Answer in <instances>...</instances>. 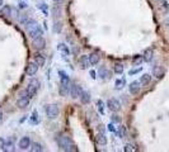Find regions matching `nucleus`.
I'll use <instances>...</instances> for the list:
<instances>
[{"mask_svg": "<svg viewBox=\"0 0 169 152\" xmlns=\"http://www.w3.org/2000/svg\"><path fill=\"white\" fill-rule=\"evenodd\" d=\"M57 145H59V148L60 150H62V151H66V152H75V151H78V148H76V146L70 141V138L67 137V136H65V134H61V136H59L57 137Z\"/></svg>", "mask_w": 169, "mask_h": 152, "instance_id": "f257e3e1", "label": "nucleus"}, {"mask_svg": "<svg viewBox=\"0 0 169 152\" xmlns=\"http://www.w3.org/2000/svg\"><path fill=\"white\" fill-rule=\"evenodd\" d=\"M25 29H27V33L30 34V37L32 39L36 38V37L42 36V29L39 28V25H38V23L36 20H32V19L28 20L25 23Z\"/></svg>", "mask_w": 169, "mask_h": 152, "instance_id": "f03ea898", "label": "nucleus"}, {"mask_svg": "<svg viewBox=\"0 0 169 152\" xmlns=\"http://www.w3.org/2000/svg\"><path fill=\"white\" fill-rule=\"evenodd\" d=\"M38 89H39V81L37 79H32L30 81V84H28L27 89H25V93H27V95H30L31 98H33V96L37 94Z\"/></svg>", "mask_w": 169, "mask_h": 152, "instance_id": "7ed1b4c3", "label": "nucleus"}, {"mask_svg": "<svg viewBox=\"0 0 169 152\" xmlns=\"http://www.w3.org/2000/svg\"><path fill=\"white\" fill-rule=\"evenodd\" d=\"M46 114L48 119H56L60 114V109L56 104H50L46 106Z\"/></svg>", "mask_w": 169, "mask_h": 152, "instance_id": "20e7f679", "label": "nucleus"}, {"mask_svg": "<svg viewBox=\"0 0 169 152\" xmlns=\"http://www.w3.org/2000/svg\"><path fill=\"white\" fill-rule=\"evenodd\" d=\"M31 96L30 95H27V93H25V90L21 94V96H19V99H18V102H17V105L19 106V108H25L28 104H30V102H31Z\"/></svg>", "mask_w": 169, "mask_h": 152, "instance_id": "39448f33", "label": "nucleus"}, {"mask_svg": "<svg viewBox=\"0 0 169 152\" xmlns=\"http://www.w3.org/2000/svg\"><path fill=\"white\" fill-rule=\"evenodd\" d=\"M107 106L108 109L111 110V112H113V113H117L118 110H121V103L117 100V99H109L107 102Z\"/></svg>", "mask_w": 169, "mask_h": 152, "instance_id": "423d86ee", "label": "nucleus"}, {"mask_svg": "<svg viewBox=\"0 0 169 152\" xmlns=\"http://www.w3.org/2000/svg\"><path fill=\"white\" fill-rule=\"evenodd\" d=\"M32 46H33L36 50H43L45 46H46V41H45V38L42 37V36L36 37V38L32 39Z\"/></svg>", "mask_w": 169, "mask_h": 152, "instance_id": "0eeeda50", "label": "nucleus"}, {"mask_svg": "<svg viewBox=\"0 0 169 152\" xmlns=\"http://www.w3.org/2000/svg\"><path fill=\"white\" fill-rule=\"evenodd\" d=\"M38 71V65L36 62H30L27 66H25V74L30 75V76H33L36 75Z\"/></svg>", "mask_w": 169, "mask_h": 152, "instance_id": "6e6552de", "label": "nucleus"}, {"mask_svg": "<svg viewBox=\"0 0 169 152\" xmlns=\"http://www.w3.org/2000/svg\"><path fill=\"white\" fill-rule=\"evenodd\" d=\"M81 91H83L81 88H80L79 85H76V84H74V85L70 86V96H71L73 99H78L79 96H80V93H81Z\"/></svg>", "mask_w": 169, "mask_h": 152, "instance_id": "1a4fd4ad", "label": "nucleus"}, {"mask_svg": "<svg viewBox=\"0 0 169 152\" xmlns=\"http://www.w3.org/2000/svg\"><path fill=\"white\" fill-rule=\"evenodd\" d=\"M32 146V141L30 137H22L19 140V148L21 150H28Z\"/></svg>", "mask_w": 169, "mask_h": 152, "instance_id": "9d476101", "label": "nucleus"}, {"mask_svg": "<svg viewBox=\"0 0 169 152\" xmlns=\"http://www.w3.org/2000/svg\"><path fill=\"white\" fill-rule=\"evenodd\" d=\"M89 65H90V62H89V56H85V54L80 56V59H79V66H80L81 70H85V68H88Z\"/></svg>", "mask_w": 169, "mask_h": 152, "instance_id": "9b49d317", "label": "nucleus"}, {"mask_svg": "<svg viewBox=\"0 0 169 152\" xmlns=\"http://www.w3.org/2000/svg\"><path fill=\"white\" fill-rule=\"evenodd\" d=\"M140 89H141V82H140V81H132L130 84V86H129V90H130V93L132 95L137 94L140 91Z\"/></svg>", "mask_w": 169, "mask_h": 152, "instance_id": "f8f14e48", "label": "nucleus"}, {"mask_svg": "<svg viewBox=\"0 0 169 152\" xmlns=\"http://www.w3.org/2000/svg\"><path fill=\"white\" fill-rule=\"evenodd\" d=\"M80 102L83 103V104H89L90 103V93L89 91H87V90H83L81 93H80Z\"/></svg>", "mask_w": 169, "mask_h": 152, "instance_id": "ddd939ff", "label": "nucleus"}, {"mask_svg": "<svg viewBox=\"0 0 169 152\" xmlns=\"http://www.w3.org/2000/svg\"><path fill=\"white\" fill-rule=\"evenodd\" d=\"M59 93L61 96H67L70 94V85L67 84H62V82H60V89H59Z\"/></svg>", "mask_w": 169, "mask_h": 152, "instance_id": "4468645a", "label": "nucleus"}, {"mask_svg": "<svg viewBox=\"0 0 169 152\" xmlns=\"http://www.w3.org/2000/svg\"><path fill=\"white\" fill-rule=\"evenodd\" d=\"M143 59L145 62H151V60L154 59V51L151 48H148L143 54Z\"/></svg>", "mask_w": 169, "mask_h": 152, "instance_id": "2eb2a0df", "label": "nucleus"}, {"mask_svg": "<svg viewBox=\"0 0 169 152\" xmlns=\"http://www.w3.org/2000/svg\"><path fill=\"white\" fill-rule=\"evenodd\" d=\"M11 7L10 5H3L2 9H0V14L3 17H10L11 15Z\"/></svg>", "mask_w": 169, "mask_h": 152, "instance_id": "dca6fc26", "label": "nucleus"}, {"mask_svg": "<svg viewBox=\"0 0 169 152\" xmlns=\"http://www.w3.org/2000/svg\"><path fill=\"white\" fill-rule=\"evenodd\" d=\"M95 141H97L98 145L104 146V145H107V137H106L103 133H98L97 137H95Z\"/></svg>", "mask_w": 169, "mask_h": 152, "instance_id": "f3484780", "label": "nucleus"}, {"mask_svg": "<svg viewBox=\"0 0 169 152\" xmlns=\"http://www.w3.org/2000/svg\"><path fill=\"white\" fill-rule=\"evenodd\" d=\"M51 11H52V17H53V18H59V17L61 15V7H60L59 4H56V5L52 7Z\"/></svg>", "mask_w": 169, "mask_h": 152, "instance_id": "a211bd4d", "label": "nucleus"}, {"mask_svg": "<svg viewBox=\"0 0 169 152\" xmlns=\"http://www.w3.org/2000/svg\"><path fill=\"white\" fill-rule=\"evenodd\" d=\"M89 62H90V65H97L98 62H99V54L95 53V52L90 53L89 54Z\"/></svg>", "mask_w": 169, "mask_h": 152, "instance_id": "6ab92c4d", "label": "nucleus"}, {"mask_svg": "<svg viewBox=\"0 0 169 152\" xmlns=\"http://www.w3.org/2000/svg\"><path fill=\"white\" fill-rule=\"evenodd\" d=\"M59 75H60V82H62V84H67V85H70V79H69V76L66 75V72H65V71H60V72H59Z\"/></svg>", "mask_w": 169, "mask_h": 152, "instance_id": "aec40b11", "label": "nucleus"}, {"mask_svg": "<svg viewBox=\"0 0 169 152\" xmlns=\"http://www.w3.org/2000/svg\"><path fill=\"white\" fill-rule=\"evenodd\" d=\"M34 62L39 66V67H42L45 65V62H46V60H45V57L42 56V54H36L34 56Z\"/></svg>", "mask_w": 169, "mask_h": 152, "instance_id": "412c9836", "label": "nucleus"}, {"mask_svg": "<svg viewBox=\"0 0 169 152\" xmlns=\"http://www.w3.org/2000/svg\"><path fill=\"white\" fill-rule=\"evenodd\" d=\"M150 81H151V75H149V74H144L141 76V79H140L141 85H148V84H150Z\"/></svg>", "mask_w": 169, "mask_h": 152, "instance_id": "4be33fe9", "label": "nucleus"}, {"mask_svg": "<svg viewBox=\"0 0 169 152\" xmlns=\"http://www.w3.org/2000/svg\"><path fill=\"white\" fill-rule=\"evenodd\" d=\"M98 75H99V77H102V79H108V77H109V75H111V72L107 70V68L102 67L101 70L98 71Z\"/></svg>", "mask_w": 169, "mask_h": 152, "instance_id": "5701e85b", "label": "nucleus"}, {"mask_svg": "<svg viewBox=\"0 0 169 152\" xmlns=\"http://www.w3.org/2000/svg\"><path fill=\"white\" fill-rule=\"evenodd\" d=\"M153 74H154V76H155V77L160 79V77L163 76V70H162V67H160V66H155V67L153 68Z\"/></svg>", "mask_w": 169, "mask_h": 152, "instance_id": "b1692460", "label": "nucleus"}, {"mask_svg": "<svg viewBox=\"0 0 169 152\" xmlns=\"http://www.w3.org/2000/svg\"><path fill=\"white\" fill-rule=\"evenodd\" d=\"M62 31V23L60 20H55L53 23V32L55 33H60Z\"/></svg>", "mask_w": 169, "mask_h": 152, "instance_id": "393cba45", "label": "nucleus"}, {"mask_svg": "<svg viewBox=\"0 0 169 152\" xmlns=\"http://www.w3.org/2000/svg\"><path fill=\"white\" fill-rule=\"evenodd\" d=\"M42 150V146H41V143H38V142H34V143H32V146H31V151L32 152H41Z\"/></svg>", "mask_w": 169, "mask_h": 152, "instance_id": "a878e982", "label": "nucleus"}, {"mask_svg": "<svg viewBox=\"0 0 169 152\" xmlns=\"http://www.w3.org/2000/svg\"><path fill=\"white\" fill-rule=\"evenodd\" d=\"M113 70H115V72H116L117 75H121V74L123 72V66H122V63H115Z\"/></svg>", "mask_w": 169, "mask_h": 152, "instance_id": "bb28decb", "label": "nucleus"}, {"mask_svg": "<svg viewBox=\"0 0 169 152\" xmlns=\"http://www.w3.org/2000/svg\"><path fill=\"white\" fill-rule=\"evenodd\" d=\"M59 50H60V51H62L65 54H69V53H70L69 48H67V47H66V45H64V43H60V45H59Z\"/></svg>", "mask_w": 169, "mask_h": 152, "instance_id": "cd10ccee", "label": "nucleus"}, {"mask_svg": "<svg viewBox=\"0 0 169 152\" xmlns=\"http://www.w3.org/2000/svg\"><path fill=\"white\" fill-rule=\"evenodd\" d=\"M118 136H120L121 138H125V137H126V127L121 126V127L118 128Z\"/></svg>", "mask_w": 169, "mask_h": 152, "instance_id": "c85d7f7f", "label": "nucleus"}, {"mask_svg": "<svg viewBox=\"0 0 169 152\" xmlns=\"http://www.w3.org/2000/svg\"><path fill=\"white\" fill-rule=\"evenodd\" d=\"M144 61V59H143V56H137V57H135L134 60H132V63L135 65V66H137V65H140Z\"/></svg>", "mask_w": 169, "mask_h": 152, "instance_id": "c756f323", "label": "nucleus"}, {"mask_svg": "<svg viewBox=\"0 0 169 152\" xmlns=\"http://www.w3.org/2000/svg\"><path fill=\"white\" fill-rule=\"evenodd\" d=\"M19 23H22V24H25L28 20H30V19H28V15L27 14H22V15H19Z\"/></svg>", "mask_w": 169, "mask_h": 152, "instance_id": "7c9ffc66", "label": "nucleus"}, {"mask_svg": "<svg viewBox=\"0 0 169 152\" xmlns=\"http://www.w3.org/2000/svg\"><path fill=\"white\" fill-rule=\"evenodd\" d=\"M135 148H134V146L132 145H130V143H127V145H126L125 146V148H123V151L125 152H132Z\"/></svg>", "mask_w": 169, "mask_h": 152, "instance_id": "2f4dec72", "label": "nucleus"}, {"mask_svg": "<svg viewBox=\"0 0 169 152\" xmlns=\"http://www.w3.org/2000/svg\"><path fill=\"white\" fill-rule=\"evenodd\" d=\"M111 119H112V122H115V123H121V118H120V115H117V114L112 115Z\"/></svg>", "mask_w": 169, "mask_h": 152, "instance_id": "473e14b6", "label": "nucleus"}, {"mask_svg": "<svg viewBox=\"0 0 169 152\" xmlns=\"http://www.w3.org/2000/svg\"><path fill=\"white\" fill-rule=\"evenodd\" d=\"M160 4H162V9H163V11H168V9H169V7H168V3L165 2V0H164V2H160Z\"/></svg>", "mask_w": 169, "mask_h": 152, "instance_id": "72a5a7b5", "label": "nucleus"}, {"mask_svg": "<svg viewBox=\"0 0 169 152\" xmlns=\"http://www.w3.org/2000/svg\"><path fill=\"white\" fill-rule=\"evenodd\" d=\"M97 105H98V109L101 110V113H103V112H104V109H103V102H102V100H98V102H97Z\"/></svg>", "mask_w": 169, "mask_h": 152, "instance_id": "f704fd0d", "label": "nucleus"}, {"mask_svg": "<svg viewBox=\"0 0 169 152\" xmlns=\"http://www.w3.org/2000/svg\"><path fill=\"white\" fill-rule=\"evenodd\" d=\"M123 82H125L123 80H122V81H121V80H117V81H116V86H117V89L123 88V86H122V85H123Z\"/></svg>", "mask_w": 169, "mask_h": 152, "instance_id": "c9c22d12", "label": "nucleus"}, {"mask_svg": "<svg viewBox=\"0 0 169 152\" xmlns=\"http://www.w3.org/2000/svg\"><path fill=\"white\" fill-rule=\"evenodd\" d=\"M140 71H141V67H139V68H135V70H131L129 74L130 75H135V74H137V72H140Z\"/></svg>", "mask_w": 169, "mask_h": 152, "instance_id": "e433bc0d", "label": "nucleus"}, {"mask_svg": "<svg viewBox=\"0 0 169 152\" xmlns=\"http://www.w3.org/2000/svg\"><path fill=\"white\" fill-rule=\"evenodd\" d=\"M5 146V141H4V138L0 137V150H3V147Z\"/></svg>", "mask_w": 169, "mask_h": 152, "instance_id": "4c0bfd02", "label": "nucleus"}, {"mask_svg": "<svg viewBox=\"0 0 169 152\" xmlns=\"http://www.w3.org/2000/svg\"><path fill=\"white\" fill-rule=\"evenodd\" d=\"M25 8H27V4L24 2H21L19 3V9H25Z\"/></svg>", "mask_w": 169, "mask_h": 152, "instance_id": "58836bf2", "label": "nucleus"}, {"mask_svg": "<svg viewBox=\"0 0 169 152\" xmlns=\"http://www.w3.org/2000/svg\"><path fill=\"white\" fill-rule=\"evenodd\" d=\"M108 131H109V132H115V131H116L115 127H113V124H108Z\"/></svg>", "mask_w": 169, "mask_h": 152, "instance_id": "ea45409f", "label": "nucleus"}, {"mask_svg": "<svg viewBox=\"0 0 169 152\" xmlns=\"http://www.w3.org/2000/svg\"><path fill=\"white\" fill-rule=\"evenodd\" d=\"M38 7H39L42 10H43V11H46V10H47V7H46V4H39Z\"/></svg>", "mask_w": 169, "mask_h": 152, "instance_id": "a19ab883", "label": "nucleus"}, {"mask_svg": "<svg viewBox=\"0 0 169 152\" xmlns=\"http://www.w3.org/2000/svg\"><path fill=\"white\" fill-rule=\"evenodd\" d=\"M2 120H3V112L0 110V122H2Z\"/></svg>", "mask_w": 169, "mask_h": 152, "instance_id": "79ce46f5", "label": "nucleus"}, {"mask_svg": "<svg viewBox=\"0 0 169 152\" xmlns=\"http://www.w3.org/2000/svg\"><path fill=\"white\" fill-rule=\"evenodd\" d=\"M90 75H92V77H93V79L95 77V72H94V71H90Z\"/></svg>", "mask_w": 169, "mask_h": 152, "instance_id": "37998d69", "label": "nucleus"}, {"mask_svg": "<svg viewBox=\"0 0 169 152\" xmlns=\"http://www.w3.org/2000/svg\"><path fill=\"white\" fill-rule=\"evenodd\" d=\"M4 5V0H0V7H3Z\"/></svg>", "mask_w": 169, "mask_h": 152, "instance_id": "c03bdc74", "label": "nucleus"}, {"mask_svg": "<svg viewBox=\"0 0 169 152\" xmlns=\"http://www.w3.org/2000/svg\"><path fill=\"white\" fill-rule=\"evenodd\" d=\"M53 2H56V3H61V2H64V0H53Z\"/></svg>", "mask_w": 169, "mask_h": 152, "instance_id": "a18cd8bd", "label": "nucleus"}, {"mask_svg": "<svg viewBox=\"0 0 169 152\" xmlns=\"http://www.w3.org/2000/svg\"><path fill=\"white\" fill-rule=\"evenodd\" d=\"M158 2H164V0H158Z\"/></svg>", "mask_w": 169, "mask_h": 152, "instance_id": "49530a36", "label": "nucleus"}]
</instances>
